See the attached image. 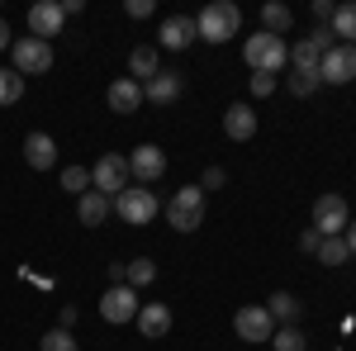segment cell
<instances>
[{
    "label": "cell",
    "mask_w": 356,
    "mask_h": 351,
    "mask_svg": "<svg viewBox=\"0 0 356 351\" xmlns=\"http://www.w3.org/2000/svg\"><path fill=\"white\" fill-rule=\"evenodd\" d=\"M238 28H243V10H238L233 0H209V5L195 15V33H200L204 43H228V38H238Z\"/></svg>",
    "instance_id": "1"
},
{
    "label": "cell",
    "mask_w": 356,
    "mask_h": 351,
    "mask_svg": "<svg viewBox=\"0 0 356 351\" xmlns=\"http://www.w3.org/2000/svg\"><path fill=\"white\" fill-rule=\"evenodd\" d=\"M162 214H166V223H171L176 233H195V228L204 223V190L200 186H181L162 204Z\"/></svg>",
    "instance_id": "2"
},
{
    "label": "cell",
    "mask_w": 356,
    "mask_h": 351,
    "mask_svg": "<svg viewBox=\"0 0 356 351\" xmlns=\"http://www.w3.org/2000/svg\"><path fill=\"white\" fill-rule=\"evenodd\" d=\"M243 57L252 72H266V76H275L285 62H290V43L285 38H275V33H252L243 43Z\"/></svg>",
    "instance_id": "3"
},
{
    "label": "cell",
    "mask_w": 356,
    "mask_h": 351,
    "mask_svg": "<svg viewBox=\"0 0 356 351\" xmlns=\"http://www.w3.org/2000/svg\"><path fill=\"white\" fill-rule=\"evenodd\" d=\"M129 186H134V176H129V157H119V152H105L100 162L90 166V190H100V195L119 199V195H124Z\"/></svg>",
    "instance_id": "4"
},
{
    "label": "cell",
    "mask_w": 356,
    "mask_h": 351,
    "mask_svg": "<svg viewBox=\"0 0 356 351\" xmlns=\"http://www.w3.org/2000/svg\"><path fill=\"white\" fill-rule=\"evenodd\" d=\"M114 214L124 218V223H134V228H143V223H152V218L162 214V204H157V195L147 186H129L114 199Z\"/></svg>",
    "instance_id": "5"
},
{
    "label": "cell",
    "mask_w": 356,
    "mask_h": 351,
    "mask_svg": "<svg viewBox=\"0 0 356 351\" xmlns=\"http://www.w3.org/2000/svg\"><path fill=\"white\" fill-rule=\"evenodd\" d=\"M129 176H134V186H157L166 176V152L157 142H138L134 152H129Z\"/></svg>",
    "instance_id": "6"
},
{
    "label": "cell",
    "mask_w": 356,
    "mask_h": 351,
    "mask_svg": "<svg viewBox=\"0 0 356 351\" xmlns=\"http://www.w3.org/2000/svg\"><path fill=\"white\" fill-rule=\"evenodd\" d=\"M10 57H15V72L19 76H43L48 67H53V43H43V38H15V48H10Z\"/></svg>",
    "instance_id": "7"
},
{
    "label": "cell",
    "mask_w": 356,
    "mask_h": 351,
    "mask_svg": "<svg viewBox=\"0 0 356 351\" xmlns=\"http://www.w3.org/2000/svg\"><path fill=\"white\" fill-rule=\"evenodd\" d=\"M347 223H352V209H347L342 195H318V199H314V223H309V228H318L323 238H342Z\"/></svg>",
    "instance_id": "8"
},
{
    "label": "cell",
    "mask_w": 356,
    "mask_h": 351,
    "mask_svg": "<svg viewBox=\"0 0 356 351\" xmlns=\"http://www.w3.org/2000/svg\"><path fill=\"white\" fill-rule=\"evenodd\" d=\"M138 309H143V299H138V290H129V285H110L105 295H100V318L105 323H134Z\"/></svg>",
    "instance_id": "9"
},
{
    "label": "cell",
    "mask_w": 356,
    "mask_h": 351,
    "mask_svg": "<svg viewBox=\"0 0 356 351\" xmlns=\"http://www.w3.org/2000/svg\"><path fill=\"white\" fill-rule=\"evenodd\" d=\"M233 332H238L243 342H271L275 318L266 313V304H243V309L233 313Z\"/></svg>",
    "instance_id": "10"
},
{
    "label": "cell",
    "mask_w": 356,
    "mask_h": 351,
    "mask_svg": "<svg viewBox=\"0 0 356 351\" xmlns=\"http://www.w3.org/2000/svg\"><path fill=\"white\" fill-rule=\"evenodd\" d=\"M318 76H323V85H347V81H356V43H337L332 53H323Z\"/></svg>",
    "instance_id": "11"
},
{
    "label": "cell",
    "mask_w": 356,
    "mask_h": 351,
    "mask_svg": "<svg viewBox=\"0 0 356 351\" xmlns=\"http://www.w3.org/2000/svg\"><path fill=\"white\" fill-rule=\"evenodd\" d=\"M67 24V10H62V0H38L33 10H29V33L33 38H43V43H53L57 33Z\"/></svg>",
    "instance_id": "12"
},
{
    "label": "cell",
    "mask_w": 356,
    "mask_h": 351,
    "mask_svg": "<svg viewBox=\"0 0 356 351\" xmlns=\"http://www.w3.org/2000/svg\"><path fill=\"white\" fill-rule=\"evenodd\" d=\"M195 38H200V33H195L191 15H166L162 28H157V48H162V53H186Z\"/></svg>",
    "instance_id": "13"
},
{
    "label": "cell",
    "mask_w": 356,
    "mask_h": 351,
    "mask_svg": "<svg viewBox=\"0 0 356 351\" xmlns=\"http://www.w3.org/2000/svg\"><path fill=\"white\" fill-rule=\"evenodd\" d=\"M181 90H186V76H181V72H157V76H152V81L143 85V100H152V105H176V100H181Z\"/></svg>",
    "instance_id": "14"
},
{
    "label": "cell",
    "mask_w": 356,
    "mask_h": 351,
    "mask_svg": "<svg viewBox=\"0 0 356 351\" xmlns=\"http://www.w3.org/2000/svg\"><path fill=\"white\" fill-rule=\"evenodd\" d=\"M157 72H162V48H157V43H138L134 53H129V76H134L138 85H147Z\"/></svg>",
    "instance_id": "15"
},
{
    "label": "cell",
    "mask_w": 356,
    "mask_h": 351,
    "mask_svg": "<svg viewBox=\"0 0 356 351\" xmlns=\"http://www.w3.org/2000/svg\"><path fill=\"white\" fill-rule=\"evenodd\" d=\"M223 133L233 138V142H247V138H257V109L247 105V100L228 105V114H223Z\"/></svg>",
    "instance_id": "16"
},
{
    "label": "cell",
    "mask_w": 356,
    "mask_h": 351,
    "mask_svg": "<svg viewBox=\"0 0 356 351\" xmlns=\"http://www.w3.org/2000/svg\"><path fill=\"white\" fill-rule=\"evenodd\" d=\"M134 323H138V332H143V337H152V342H157V337H166V332H171V323H176V318H171V309H166V304H143Z\"/></svg>",
    "instance_id": "17"
},
{
    "label": "cell",
    "mask_w": 356,
    "mask_h": 351,
    "mask_svg": "<svg viewBox=\"0 0 356 351\" xmlns=\"http://www.w3.org/2000/svg\"><path fill=\"white\" fill-rule=\"evenodd\" d=\"M110 214H114V199H110V195H100V190H86L81 199H76V218H81L86 228H100Z\"/></svg>",
    "instance_id": "18"
},
{
    "label": "cell",
    "mask_w": 356,
    "mask_h": 351,
    "mask_svg": "<svg viewBox=\"0 0 356 351\" xmlns=\"http://www.w3.org/2000/svg\"><path fill=\"white\" fill-rule=\"evenodd\" d=\"M266 313L275 318V327H300V318H304V304L290 290H275L271 299H266Z\"/></svg>",
    "instance_id": "19"
},
{
    "label": "cell",
    "mask_w": 356,
    "mask_h": 351,
    "mask_svg": "<svg viewBox=\"0 0 356 351\" xmlns=\"http://www.w3.org/2000/svg\"><path fill=\"white\" fill-rule=\"evenodd\" d=\"M24 162L33 166V171H53L57 166V142L48 133H29L24 138Z\"/></svg>",
    "instance_id": "20"
},
{
    "label": "cell",
    "mask_w": 356,
    "mask_h": 351,
    "mask_svg": "<svg viewBox=\"0 0 356 351\" xmlns=\"http://www.w3.org/2000/svg\"><path fill=\"white\" fill-rule=\"evenodd\" d=\"M105 100H110L114 114H134V109L143 105V85H138L134 76H119V81L105 90Z\"/></svg>",
    "instance_id": "21"
},
{
    "label": "cell",
    "mask_w": 356,
    "mask_h": 351,
    "mask_svg": "<svg viewBox=\"0 0 356 351\" xmlns=\"http://www.w3.org/2000/svg\"><path fill=\"white\" fill-rule=\"evenodd\" d=\"M290 28H295V10L280 5V0H266V5H261V33H275V38H280V33H290Z\"/></svg>",
    "instance_id": "22"
},
{
    "label": "cell",
    "mask_w": 356,
    "mask_h": 351,
    "mask_svg": "<svg viewBox=\"0 0 356 351\" xmlns=\"http://www.w3.org/2000/svg\"><path fill=\"white\" fill-rule=\"evenodd\" d=\"M152 280H157V261H152V256L124 261V285H129V290H143V285H152Z\"/></svg>",
    "instance_id": "23"
},
{
    "label": "cell",
    "mask_w": 356,
    "mask_h": 351,
    "mask_svg": "<svg viewBox=\"0 0 356 351\" xmlns=\"http://www.w3.org/2000/svg\"><path fill=\"white\" fill-rule=\"evenodd\" d=\"M328 28H332V38L356 43V5H337V10H332V19H328Z\"/></svg>",
    "instance_id": "24"
},
{
    "label": "cell",
    "mask_w": 356,
    "mask_h": 351,
    "mask_svg": "<svg viewBox=\"0 0 356 351\" xmlns=\"http://www.w3.org/2000/svg\"><path fill=\"white\" fill-rule=\"evenodd\" d=\"M314 256H318L323 266H342V261H352V247H347V238H323Z\"/></svg>",
    "instance_id": "25"
},
{
    "label": "cell",
    "mask_w": 356,
    "mask_h": 351,
    "mask_svg": "<svg viewBox=\"0 0 356 351\" xmlns=\"http://www.w3.org/2000/svg\"><path fill=\"white\" fill-rule=\"evenodd\" d=\"M15 100H24V76L15 67H0V105H15Z\"/></svg>",
    "instance_id": "26"
},
{
    "label": "cell",
    "mask_w": 356,
    "mask_h": 351,
    "mask_svg": "<svg viewBox=\"0 0 356 351\" xmlns=\"http://www.w3.org/2000/svg\"><path fill=\"white\" fill-rule=\"evenodd\" d=\"M304 347H309L304 327H275L271 332V351H304Z\"/></svg>",
    "instance_id": "27"
},
{
    "label": "cell",
    "mask_w": 356,
    "mask_h": 351,
    "mask_svg": "<svg viewBox=\"0 0 356 351\" xmlns=\"http://www.w3.org/2000/svg\"><path fill=\"white\" fill-rule=\"evenodd\" d=\"M38 351H81V347H76V332L53 327V332H43V337H38Z\"/></svg>",
    "instance_id": "28"
},
{
    "label": "cell",
    "mask_w": 356,
    "mask_h": 351,
    "mask_svg": "<svg viewBox=\"0 0 356 351\" xmlns=\"http://www.w3.org/2000/svg\"><path fill=\"white\" fill-rule=\"evenodd\" d=\"M62 190H72V195L81 199L86 190H90V171H86V166H62Z\"/></svg>",
    "instance_id": "29"
},
{
    "label": "cell",
    "mask_w": 356,
    "mask_h": 351,
    "mask_svg": "<svg viewBox=\"0 0 356 351\" xmlns=\"http://www.w3.org/2000/svg\"><path fill=\"white\" fill-rule=\"evenodd\" d=\"M290 95H300V100H309V95H314V90H318V85H323V76H318V72H295V76H290Z\"/></svg>",
    "instance_id": "30"
},
{
    "label": "cell",
    "mask_w": 356,
    "mask_h": 351,
    "mask_svg": "<svg viewBox=\"0 0 356 351\" xmlns=\"http://www.w3.org/2000/svg\"><path fill=\"white\" fill-rule=\"evenodd\" d=\"M304 43H309V48H314V53L323 57V53H332V48H337V38H332V28L328 24H318L314 28V33H309V38H304Z\"/></svg>",
    "instance_id": "31"
},
{
    "label": "cell",
    "mask_w": 356,
    "mask_h": 351,
    "mask_svg": "<svg viewBox=\"0 0 356 351\" xmlns=\"http://www.w3.org/2000/svg\"><path fill=\"white\" fill-rule=\"evenodd\" d=\"M228 181V171L223 166H204V176H200V190H219Z\"/></svg>",
    "instance_id": "32"
},
{
    "label": "cell",
    "mask_w": 356,
    "mask_h": 351,
    "mask_svg": "<svg viewBox=\"0 0 356 351\" xmlns=\"http://www.w3.org/2000/svg\"><path fill=\"white\" fill-rule=\"evenodd\" d=\"M247 85H252V95L261 100V95H271V90H275V76H266V72H252V81H247Z\"/></svg>",
    "instance_id": "33"
},
{
    "label": "cell",
    "mask_w": 356,
    "mask_h": 351,
    "mask_svg": "<svg viewBox=\"0 0 356 351\" xmlns=\"http://www.w3.org/2000/svg\"><path fill=\"white\" fill-rule=\"evenodd\" d=\"M318 243H323L318 228H304V233H300V252H318Z\"/></svg>",
    "instance_id": "34"
},
{
    "label": "cell",
    "mask_w": 356,
    "mask_h": 351,
    "mask_svg": "<svg viewBox=\"0 0 356 351\" xmlns=\"http://www.w3.org/2000/svg\"><path fill=\"white\" fill-rule=\"evenodd\" d=\"M124 10H129V15H134V19H147V15H152V0H129V5H124Z\"/></svg>",
    "instance_id": "35"
},
{
    "label": "cell",
    "mask_w": 356,
    "mask_h": 351,
    "mask_svg": "<svg viewBox=\"0 0 356 351\" xmlns=\"http://www.w3.org/2000/svg\"><path fill=\"white\" fill-rule=\"evenodd\" d=\"M332 10H337L332 0H314V19H318V24H328V19H332Z\"/></svg>",
    "instance_id": "36"
},
{
    "label": "cell",
    "mask_w": 356,
    "mask_h": 351,
    "mask_svg": "<svg viewBox=\"0 0 356 351\" xmlns=\"http://www.w3.org/2000/svg\"><path fill=\"white\" fill-rule=\"evenodd\" d=\"M57 327H67V332L76 327V304H62V313H57Z\"/></svg>",
    "instance_id": "37"
},
{
    "label": "cell",
    "mask_w": 356,
    "mask_h": 351,
    "mask_svg": "<svg viewBox=\"0 0 356 351\" xmlns=\"http://www.w3.org/2000/svg\"><path fill=\"white\" fill-rule=\"evenodd\" d=\"M5 48H15V33H10V24L0 19V53H5Z\"/></svg>",
    "instance_id": "38"
},
{
    "label": "cell",
    "mask_w": 356,
    "mask_h": 351,
    "mask_svg": "<svg viewBox=\"0 0 356 351\" xmlns=\"http://www.w3.org/2000/svg\"><path fill=\"white\" fill-rule=\"evenodd\" d=\"M342 238H347V247H352V256H356V218L347 223V233H342Z\"/></svg>",
    "instance_id": "39"
}]
</instances>
